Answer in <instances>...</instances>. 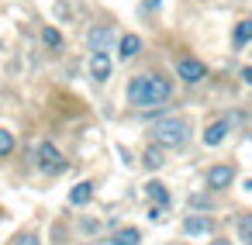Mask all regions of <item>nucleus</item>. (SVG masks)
<instances>
[{"label": "nucleus", "instance_id": "obj_1", "mask_svg": "<svg viewBox=\"0 0 252 245\" xmlns=\"http://www.w3.org/2000/svg\"><path fill=\"white\" fill-rule=\"evenodd\" d=\"M173 97V83L159 73H142L128 80V104L138 111H156Z\"/></svg>", "mask_w": 252, "mask_h": 245}, {"label": "nucleus", "instance_id": "obj_2", "mask_svg": "<svg viewBox=\"0 0 252 245\" xmlns=\"http://www.w3.org/2000/svg\"><path fill=\"white\" fill-rule=\"evenodd\" d=\"M152 138H156V145H162V149H180V145H187V138H190V124H187V118L169 114V118L156 121Z\"/></svg>", "mask_w": 252, "mask_h": 245}, {"label": "nucleus", "instance_id": "obj_3", "mask_svg": "<svg viewBox=\"0 0 252 245\" xmlns=\"http://www.w3.org/2000/svg\"><path fill=\"white\" fill-rule=\"evenodd\" d=\"M38 169H42L45 176H63V173H66V159H63V152H59L52 142H42V145H38Z\"/></svg>", "mask_w": 252, "mask_h": 245}, {"label": "nucleus", "instance_id": "obj_4", "mask_svg": "<svg viewBox=\"0 0 252 245\" xmlns=\"http://www.w3.org/2000/svg\"><path fill=\"white\" fill-rule=\"evenodd\" d=\"M204 183H207V190H211V193L228 190V186L235 183V166H231V162H214V166L204 173Z\"/></svg>", "mask_w": 252, "mask_h": 245}, {"label": "nucleus", "instance_id": "obj_5", "mask_svg": "<svg viewBox=\"0 0 252 245\" xmlns=\"http://www.w3.org/2000/svg\"><path fill=\"white\" fill-rule=\"evenodd\" d=\"M176 76H180L187 87H197V83L207 80V66H204L200 59H193V56H183V59H176Z\"/></svg>", "mask_w": 252, "mask_h": 245}, {"label": "nucleus", "instance_id": "obj_6", "mask_svg": "<svg viewBox=\"0 0 252 245\" xmlns=\"http://www.w3.org/2000/svg\"><path fill=\"white\" fill-rule=\"evenodd\" d=\"M87 45H90V52H111V45H114V28H111V25H94V28L87 31Z\"/></svg>", "mask_w": 252, "mask_h": 245}, {"label": "nucleus", "instance_id": "obj_7", "mask_svg": "<svg viewBox=\"0 0 252 245\" xmlns=\"http://www.w3.org/2000/svg\"><path fill=\"white\" fill-rule=\"evenodd\" d=\"M228 131H231V121L228 118H218V121H211L207 128H204V135H200V142L207 145V149H218L224 138H228Z\"/></svg>", "mask_w": 252, "mask_h": 245}, {"label": "nucleus", "instance_id": "obj_8", "mask_svg": "<svg viewBox=\"0 0 252 245\" xmlns=\"http://www.w3.org/2000/svg\"><path fill=\"white\" fill-rule=\"evenodd\" d=\"M211 231H214V217H207V214H190V217H183V235L200 238V235H211Z\"/></svg>", "mask_w": 252, "mask_h": 245}, {"label": "nucleus", "instance_id": "obj_9", "mask_svg": "<svg viewBox=\"0 0 252 245\" xmlns=\"http://www.w3.org/2000/svg\"><path fill=\"white\" fill-rule=\"evenodd\" d=\"M111 73H114V66H111L107 52H94L90 56V76H94V83H107Z\"/></svg>", "mask_w": 252, "mask_h": 245}, {"label": "nucleus", "instance_id": "obj_10", "mask_svg": "<svg viewBox=\"0 0 252 245\" xmlns=\"http://www.w3.org/2000/svg\"><path fill=\"white\" fill-rule=\"evenodd\" d=\"M145 197H149L156 207H166V211H169V204H173V193H169V190H166V183H159V180L145 183Z\"/></svg>", "mask_w": 252, "mask_h": 245}, {"label": "nucleus", "instance_id": "obj_11", "mask_svg": "<svg viewBox=\"0 0 252 245\" xmlns=\"http://www.w3.org/2000/svg\"><path fill=\"white\" fill-rule=\"evenodd\" d=\"M142 166L152 169V173L162 169V166H166V149H162V145H149V149L142 152Z\"/></svg>", "mask_w": 252, "mask_h": 245}, {"label": "nucleus", "instance_id": "obj_12", "mask_svg": "<svg viewBox=\"0 0 252 245\" xmlns=\"http://www.w3.org/2000/svg\"><path fill=\"white\" fill-rule=\"evenodd\" d=\"M231 45H235V49L252 45V18H245V21H238V25L231 28Z\"/></svg>", "mask_w": 252, "mask_h": 245}, {"label": "nucleus", "instance_id": "obj_13", "mask_svg": "<svg viewBox=\"0 0 252 245\" xmlns=\"http://www.w3.org/2000/svg\"><path fill=\"white\" fill-rule=\"evenodd\" d=\"M138 52H142V38L138 35H121L118 38V56L121 59H135Z\"/></svg>", "mask_w": 252, "mask_h": 245}, {"label": "nucleus", "instance_id": "obj_14", "mask_svg": "<svg viewBox=\"0 0 252 245\" xmlns=\"http://www.w3.org/2000/svg\"><path fill=\"white\" fill-rule=\"evenodd\" d=\"M138 242H142V231L138 228H118L107 238V245H138Z\"/></svg>", "mask_w": 252, "mask_h": 245}, {"label": "nucleus", "instance_id": "obj_15", "mask_svg": "<svg viewBox=\"0 0 252 245\" xmlns=\"http://www.w3.org/2000/svg\"><path fill=\"white\" fill-rule=\"evenodd\" d=\"M235 235H238L242 245H252V211H245V214L235 217Z\"/></svg>", "mask_w": 252, "mask_h": 245}, {"label": "nucleus", "instance_id": "obj_16", "mask_svg": "<svg viewBox=\"0 0 252 245\" xmlns=\"http://www.w3.org/2000/svg\"><path fill=\"white\" fill-rule=\"evenodd\" d=\"M90 197H94V183H76L73 190H69V204L73 207H83V204H90Z\"/></svg>", "mask_w": 252, "mask_h": 245}, {"label": "nucleus", "instance_id": "obj_17", "mask_svg": "<svg viewBox=\"0 0 252 245\" xmlns=\"http://www.w3.org/2000/svg\"><path fill=\"white\" fill-rule=\"evenodd\" d=\"M42 42H45L49 49H63V35H59V28L45 25V28H42Z\"/></svg>", "mask_w": 252, "mask_h": 245}, {"label": "nucleus", "instance_id": "obj_18", "mask_svg": "<svg viewBox=\"0 0 252 245\" xmlns=\"http://www.w3.org/2000/svg\"><path fill=\"white\" fill-rule=\"evenodd\" d=\"M211 204H214V200H211L207 193H193V197L187 200V207H190V214H193V211H211Z\"/></svg>", "mask_w": 252, "mask_h": 245}, {"label": "nucleus", "instance_id": "obj_19", "mask_svg": "<svg viewBox=\"0 0 252 245\" xmlns=\"http://www.w3.org/2000/svg\"><path fill=\"white\" fill-rule=\"evenodd\" d=\"M11 152H14V135L0 128V159H4V155H11Z\"/></svg>", "mask_w": 252, "mask_h": 245}, {"label": "nucleus", "instance_id": "obj_20", "mask_svg": "<svg viewBox=\"0 0 252 245\" xmlns=\"http://www.w3.org/2000/svg\"><path fill=\"white\" fill-rule=\"evenodd\" d=\"M14 245H38V235L25 231V235H18V238H14Z\"/></svg>", "mask_w": 252, "mask_h": 245}, {"label": "nucleus", "instance_id": "obj_21", "mask_svg": "<svg viewBox=\"0 0 252 245\" xmlns=\"http://www.w3.org/2000/svg\"><path fill=\"white\" fill-rule=\"evenodd\" d=\"M162 214H166V207H156V204H152V211H149V221H162Z\"/></svg>", "mask_w": 252, "mask_h": 245}, {"label": "nucleus", "instance_id": "obj_22", "mask_svg": "<svg viewBox=\"0 0 252 245\" xmlns=\"http://www.w3.org/2000/svg\"><path fill=\"white\" fill-rule=\"evenodd\" d=\"M242 83L252 87V66H242Z\"/></svg>", "mask_w": 252, "mask_h": 245}, {"label": "nucleus", "instance_id": "obj_23", "mask_svg": "<svg viewBox=\"0 0 252 245\" xmlns=\"http://www.w3.org/2000/svg\"><path fill=\"white\" fill-rule=\"evenodd\" d=\"M211 245H231V242H228V238H214Z\"/></svg>", "mask_w": 252, "mask_h": 245}]
</instances>
